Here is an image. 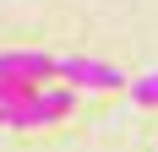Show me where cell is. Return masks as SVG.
Here are the masks:
<instances>
[{
    "label": "cell",
    "instance_id": "cell-1",
    "mask_svg": "<svg viewBox=\"0 0 158 152\" xmlns=\"http://www.w3.org/2000/svg\"><path fill=\"white\" fill-rule=\"evenodd\" d=\"M71 103H77V98H71V87H38L27 103L11 114V125H16V130H38V125H55V120H65V114H71Z\"/></svg>",
    "mask_w": 158,
    "mask_h": 152
},
{
    "label": "cell",
    "instance_id": "cell-2",
    "mask_svg": "<svg viewBox=\"0 0 158 152\" xmlns=\"http://www.w3.org/2000/svg\"><path fill=\"white\" fill-rule=\"evenodd\" d=\"M0 76L22 87H49V76H60V60H49L38 49H0Z\"/></svg>",
    "mask_w": 158,
    "mask_h": 152
},
{
    "label": "cell",
    "instance_id": "cell-3",
    "mask_svg": "<svg viewBox=\"0 0 158 152\" xmlns=\"http://www.w3.org/2000/svg\"><path fill=\"white\" fill-rule=\"evenodd\" d=\"M60 82L87 87V92H120L126 87V71L109 65V60H82V54H71V60H60Z\"/></svg>",
    "mask_w": 158,
    "mask_h": 152
},
{
    "label": "cell",
    "instance_id": "cell-4",
    "mask_svg": "<svg viewBox=\"0 0 158 152\" xmlns=\"http://www.w3.org/2000/svg\"><path fill=\"white\" fill-rule=\"evenodd\" d=\"M131 98L142 109H158V71H142L136 82H131Z\"/></svg>",
    "mask_w": 158,
    "mask_h": 152
},
{
    "label": "cell",
    "instance_id": "cell-5",
    "mask_svg": "<svg viewBox=\"0 0 158 152\" xmlns=\"http://www.w3.org/2000/svg\"><path fill=\"white\" fill-rule=\"evenodd\" d=\"M0 125H11V109H6V103H0Z\"/></svg>",
    "mask_w": 158,
    "mask_h": 152
}]
</instances>
